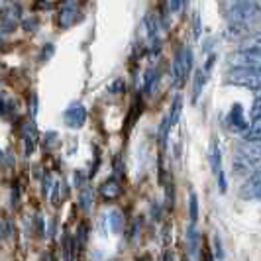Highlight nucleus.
Masks as SVG:
<instances>
[{
    "mask_svg": "<svg viewBox=\"0 0 261 261\" xmlns=\"http://www.w3.org/2000/svg\"><path fill=\"white\" fill-rule=\"evenodd\" d=\"M22 136H24V144H26V155H32L34 149H36V142H38V136H36V126L34 124H24L22 128Z\"/></svg>",
    "mask_w": 261,
    "mask_h": 261,
    "instance_id": "10",
    "label": "nucleus"
},
{
    "mask_svg": "<svg viewBox=\"0 0 261 261\" xmlns=\"http://www.w3.org/2000/svg\"><path fill=\"white\" fill-rule=\"evenodd\" d=\"M122 92L124 91V83H122V81H118V83H114V85H112V87H110V92Z\"/></svg>",
    "mask_w": 261,
    "mask_h": 261,
    "instance_id": "24",
    "label": "nucleus"
},
{
    "mask_svg": "<svg viewBox=\"0 0 261 261\" xmlns=\"http://www.w3.org/2000/svg\"><path fill=\"white\" fill-rule=\"evenodd\" d=\"M244 49H253V51L261 53V32H255L244 39Z\"/></svg>",
    "mask_w": 261,
    "mask_h": 261,
    "instance_id": "17",
    "label": "nucleus"
},
{
    "mask_svg": "<svg viewBox=\"0 0 261 261\" xmlns=\"http://www.w3.org/2000/svg\"><path fill=\"white\" fill-rule=\"evenodd\" d=\"M63 118H65V124L69 128H81L85 124V120H87V108L81 102H71L69 108L65 110Z\"/></svg>",
    "mask_w": 261,
    "mask_h": 261,
    "instance_id": "6",
    "label": "nucleus"
},
{
    "mask_svg": "<svg viewBox=\"0 0 261 261\" xmlns=\"http://www.w3.org/2000/svg\"><path fill=\"white\" fill-rule=\"evenodd\" d=\"M228 122H230V126L238 132L248 130V124H246V120H244V112H242V106L240 105L232 106V110H230V114H228Z\"/></svg>",
    "mask_w": 261,
    "mask_h": 261,
    "instance_id": "9",
    "label": "nucleus"
},
{
    "mask_svg": "<svg viewBox=\"0 0 261 261\" xmlns=\"http://www.w3.org/2000/svg\"><path fill=\"white\" fill-rule=\"evenodd\" d=\"M204 83H206V77H204V73H202V71H196L195 83H193V102H196V100H198V96H200V92H202V87H204Z\"/></svg>",
    "mask_w": 261,
    "mask_h": 261,
    "instance_id": "15",
    "label": "nucleus"
},
{
    "mask_svg": "<svg viewBox=\"0 0 261 261\" xmlns=\"http://www.w3.org/2000/svg\"><path fill=\"white\" fill-rule=\"evenodd\" d=\"M91 202H92L91 189H83L81 195H79V206H81L83 210H89L91 208Z\"/></svg>",
    "mask_w": 261,
    "mask_h": 261,
    "instance_id": "20",
    "label": "nucleus"
},
{
    "mask_svg": "<svg viewBox=\"0 0 261 261\" xmlns=\"http://www.w3.org/2000/svg\"><path fill=\"white\" fill-rule=\"evenodd\" d=\"M226 83L246 87L249 91H261V69H232L226 75Z\"/></svg>",
    "mask_w": 261,
    "mask_h": 261,
    "instance_id": "3",
    "label": "nucleus"
},
{
    "mask_svg": "<svg viewBox=\"0 0 261 261\" xmlns=\"http://www.w3.org/2000/svg\"><path fill=\"white\" fill-rule=\"evenodd\" d=\"M100 195L106 200H114L120 195V183H118V179H114V177L106 179L105 183L100 185Z\"/></svg>",
    "mask_w": 261,
    "mask_h": 261,
    "instance_id": "11",
    "label": "nucleus"
},
{
    "mask_svg": "<svg viewBox=\"0 0 261 261\" xmlns=\"http://www.w3.org/2000/svg\"><path fill=\"white\" fill-rule=\"evenodd\" d=\"M181 261H191V259H189V257H187V255H183V257H181Z\"/></svg>",
    "mask_w": 261,
    "mask_h": 261,
    "instance_id": "28",
    "label": "nucleus"
},
{
    "mask_svg": "<svg viewBox=\"0 0 261 261\" xmlns=\"http://www.w3.org/2000/svg\"><path fill=\"white\" fill-rule=\"evenodd\" d=\"M14 28H16V14L10 10L0 12V32H12Z\"/></svg>",
    "mask_w": 261,
    "mask_h": 261,
    "instance_id": "14",
    "label": "nucleus"
},
{
    "mask_svg": "<svg viewBox=\"0 0 261 261\" xmlns=\"http://www.w3.org/2000/svg\"><path fill=\"white\" fill-rule=\"evenodd\" d=\"M259 198H261V196H259Z\"/></svg>",
    "mask_w": 261,
    "mask_h": 261,
    "instance_id": "29",
    "label": "nucleus"
},
{
    "mask_svg": "<svg viewBox=\"0 0 261 261\" xmlns=\"http://www.w3.org/2000/svg\"><path fill=\"white\" fill-rule=\"evenodd\" d=\"M163 261H175V255H173V251H171V249H165V253H163Z\"/></svg>",
    "mask_w": 261,
    "mask_h": 261,
    "instance_id": "26",
    "label": "nucleus"
},
{
    "mask_svg": "<svg viewBox=\"0 0 261 261\" xmlns=\"http://www.w3.org/2000/svg\"><path fill=\"white\" fill-rule=\"evenodd\" d=\"M232 167L236 175H253L261 171V142H242L236 145Z\"/></svg>",
    "mask_w": 261,
    "mask_h": 261,
    "instance_id": "1",
    "label": "nucleus"
},
{
    "mask_svg": "<svg viewBox=\"0 0 261 261\" xmlns=\"http://www.w3.org/2000/svg\"><path fill=\"white\" fill-rule=\"evenodd\" d=\"M75 8H77V4L75 2H67L65 6L61 8V12H59V18H57V22H59V26L61 28H69L73 24V20H75Z\"/></svg>",
    "mask_w": 261,
    "mask_h": 261,
    "instance_id": "12",
    "label": "nucleus"
},
{
    "mask_svg": "<svg viewBox=\"0 0 261 261\" xmlns=\"http://www.w3.org/2000/svg\"><path fill=\"white\" fill-rule=\"evenodd\" d=\"M261 16V6L257 2H232L228 6V22L230 26L248 28Z\"/></svg>",
    "mask_w": 261,
    "mask_h": 261,
    "instance_id": "2",
    "label": "nucleus"
},
{
    "mask_svg": "<svg viewBox=\"0 0 261 261\" xmlns=\"http://www.w3.org/2000/svg\"><path fill=\"white\" fill-rule=\"evenodd\" d=\"M187 238H189V251L191 253H195L196 251V240H198V232H196V228H195V224H191L189 226V230H187Z\"/></svg>",
    "mask_w": 261,
    "mask_h": 261,
    "instance_id": "22",
    "label": "nucleus"
},
{
    "mask_svg": "<svg viewBox=\"0 0 261 261\" xmlns=\"http://www.w3.org/2000/svg\"><path fill=\"white\" fill-rule=\"evenodd\" d=\"M179 112H181V96H175V98H173V105H171V114L167 116L171 126H177V122H179Z\"/></svg>",
    "mask_w": 261,
    "mask_h": 261,
    "instance_id": "18",
    "label": "nucleus"
},
{
    "mask_svg": "<svg viewBox=\"0 0 261 261\" xmlns=\"http://www.w3.org/2000/svg\"><path fill=\"white\" fill-rule=\"evenodd\" d=\"M246 142H261V118H253L246 130Z\"/></svg>",
    "mask_w": 261,
    "mask_h": 261,
    "instance_id": "13",
    "label": "nucleus"
},
{
    "mask_svg": "<svg viewBox=\"0 0 261 261\" xmlns=\"http://www.w3.org/2000/svg\"><path fill=\"white\" fill-rule=\"evenodd\" d=\"M210 165H212V171L218 179V185H220V191H226V179H224V171H222V157H220V147H218V140L212 142V147H210Z\"/></svg>",
    "mask_w": 261,
    "mask_h": 261,
    "instance_id": "7",
    "label": "nucleus"
},
{
    "mask_svg": "<svg viewBox=\"0 0 261 261\" xmlns=\"http://www.w3.org/2000/svg\"><path fill=\"white\" fill-rule=\"evenodd\" d=\"M193 71V53L189 47L177 49L173 57V83L175 85H183L185 79L191 75Z\"/></svg>",
    "mask_w": 261,
    "mask_h": 261,
    "instance_id": "4",
    "label": "nucleus"
},
{
    "mask_svg": "<svg viewBox=\"0 0 261 261\" xmlns=\"http://www.w3.org/2000/svg\"><path fill=\"white\" fill-rule=\"evenodd\" d=\"M251 116L261 118V96L259 98H255V100H253V105H251Z\"/></svg>",
    "mask_w": 261,
    "mask_h": 261,
    "instance_id": "23",
    "label": "nucleus"
},
{
    "mask_svg": "<svg viewBox=\"0 0 261 261\" xmlns=\"http://www.w3.org/2000/svg\"><path fill=\"white\" fill-rule=\"evenodd\" d=\"M169 118L163 116V120H161V126H159V142H161V145H167V134H169Z\"/></svg>",
    "mask_w": 261,
    "mask_h": 261,
    "instance_id": "21",
    "label": "nucleus"
},
{
    "mask_svg": "<svg viewBox=\"0 0 261 261\" xmlns=\"http://www.w3.org/2000/svg\"><path fill=\"white\" fill-rule=\"evenodd\" d=\"M189 216H191V224H195L196 218H198V198L193 191L189 195Z\"/></svg>",
    "mask_w": 261,
    "mask_h": 261,
    "instance_id": "19",
    "label": "nucleus"
},
{
    "mask_svg": "<svg viewBox=\"0 0 261 261\" xmlns=\"http://www.w3.org/2000/svg\"><path fill=\"white\" fill-rule=\"evenodd\" d=\"M51 53H53V43H47L45 49H43V55H41V61H45V57L51 55Z\"/></svg>",
    "mask_w": 261,
    "mask_h": 261,
    "instance_id": "25",
    "label": "nucleus"
},
{
    "mask_svg": "<svg viewBox=\"0 0 261 261\" xmlns=\"http://www.w3.org/2000/svg\"><path fill=\"white\" fill-rule=\"evenodd\" d=\"M138 261H151V257H149V255H142Z\"/></svg>",
    "mask_w": 261,
    "mask_h": 261,
    "instance_id": "27",
    "label": "nucleus"
},
{
    "mask_svg": "<svg viewBox=\"0 0 261 261\" xmlns=\"http://www.w3.org/2000/svg\"><path fill=\"white\" fill-rule=\"evenodd\" d=\"M232 69H261V53L253 49H236L228 55Z\"/></svg>",
    "mask_w": 261,
    "mask_h": 261,
    "instance_id": "5",
    "label": "nucleus"
},
{
    "mask_svg": "<svg viewBox=\"0 0 261 261\" xmlns=\"http://www.w3.org/2000/svg\"><path fill=\"white\" fill-rule=\"evenodd\" d=\"M240 196H244V198H259L261 196V171L253 173L248 181L244 183L242 191H240Z\"/></svg>",
    "mask_w": 261,
    "mask_h": 261,
    "instance_id": "8",
    "label": "nucleus"
},
{
    "mask_svg": "<svg viewBox=\"0 0 261 261\" xmlns=\"http://www.w3.org/2000/svg\"><path fill=\"white\" fill-rule=\"evenodd\" d=\"M155 83H157V71L155 69H147V71H145V79H144V92L145 94H151V92H153Z\"/></svg>",
    "mask_w": 261,
    "mask_h": 261,
    "instance_id": "16",
    "label": "nucleus"
}]
</instances>
